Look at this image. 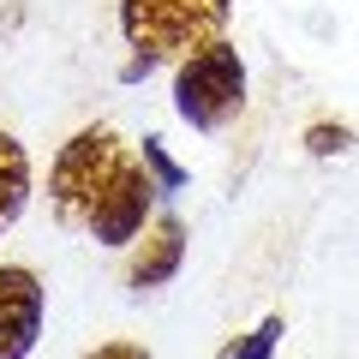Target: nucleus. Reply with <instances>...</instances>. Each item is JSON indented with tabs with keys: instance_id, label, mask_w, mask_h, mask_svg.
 Here are the masks:
<instances>
[{
	"instance_id": "nucleus-3",
	"label": "nucleus",
	"mask_w": 359,
	"mask_h": 359,
	"mask_svg": "<svg viewBox=\"0 0 359 359\" xmlns=\"http://www.w3.org/2000/svg\"><path fill=\"white\" fill-rule=\"evenodd\" d=\"M240 108H245V60L233 42H210L174 66V114L192 132H222L228 120H240Z\"/></svg>"
},
{
	"instance_id": "nucleus-8",
	"label": "nucleus",
	"mask_w": 359,
	"mask_h": 359,
	"mask_svg": "<svg viewBox=\"0 0 359 359\" xmlns=\"http://www.w3.org/2000/svg\"><path fill=\"white\" fill-rule=\"evenodd\" d=\"M282 335H287V318H282V311H269V318H257V330L233 335V341L222 347L216 359H276V347H282Z\"/></svg>"
},
{
	"instance_id": "nucleus-7",
	"label": "nucleus",
	"mask_w": 359,
	"mask_h": 359,
	"mask_svg": "<svg viewBox=\"0 0 359 359\" xmlns=\"http://www.w3.org/2000/svg\"><path fill=\"white\" fill-rule=\"evenodd\" d=\"M25 204H30V150L13 132H0V233L18 228Z\"/></svg>"
},
{
	"instance_id": "nucleus-11",
	"label": "nucleus",
	"mask_w": 359,
	"mask_h": 359,
	"mask_svg": "<svg viewBox=\"0 0 359 359\" xmlns=\"http://www.w3.org/2000/svg\"><path fill=\"white\" fill-rule=\"evenodd\" d=\"M84 359H156V353L138 347V341H102V347H90Z\"/></svg>"
},
{
	"instance_id": "nucleus-5",
	"label": "nucleus",
	"mask_w": 359,
	"mask_h": 359,
	"mask_svg": "<svg viewBox=\"0 0 359 359\" xmlns=\"http://www.w3.org/2000/svg\"><path fill=\"white\" fill-rule=\"evenodd\" d=\"M156 192H162V186H156L150 168L126 162V168H120V180L96 198V210H90V240H96V245H132L144 233V216H150Z\"/></svg>"
},
{
	"instance_id": "nucleus-6",
	"label": "nucleus",
	"mask_w": 359,
	"mask_h": 359,
	"mask_svg": "<svg viewBox=\"0 0 359 359\" xmlns=\"http://www.w3.org/2000/svg\"><path fill=\"white\" fill-rule=\"evenodd\" d=\"M180 264H186V222L156 216V228L138 233V252L126 264V287L132 294H156V287H168L180 276Z\"/></svg>"
},
{
	"instance_id": "nucleus-4",
	"label": "nucleus",
	"mask_w": 359,
	"mask_h": 359,
	"mask_svg": "<svg viewBox=\"0 0 359 359\" xmlns=\"http://www.w3.org/2000/svg\"><path fill=\"white\" fill-rule=\"evenodd\" d=\"M48 318V287L30 264H0V359H30Z\"/></svg>"
},
{
	"instance_id": "nucleus-9",
	"label": "nucleus",
	"mask_w": 359,
	"mask_h": 359,
	"mask_svg": "<svg viewBox=\"0 0 359 359\" xmlns=\"http://www.w3.org/2000/svg\"><path fill=\"white\" fill-rule=\"evenodd\" d=\"M144 168L156 174V186H162V192H180V186H186V168L162 150V138H144Z\"/></svg>"
},
{
	"instance_id": "nucleus-2",
	"label": "nucleus",
	"mask_w": 359,
	"mask_h": 359,
	"mask_svg": "<svg viewBox=\"0 0 359 359\" xmlns=\"http://www.w3.org/2000/svg\"><path fill=\"white\" fill-rule=\"evenodd\" d=\"M126 144H120L114 126H84L54 150V168H48V198H54V216L66 228H90V210L96 198L108 192L126 168Z\"/></svg>"
},
{
	"instance_id": "nucleus-10",
	"label": "nucleus",
	"mask_w": 359,
	"mask_h": 359,
	"mask_svg": "<svg viewBox=\"0 0 359 359\" xmlns=\"http://www.w3.org/2000/svg\"><path fill=\"white\" fill-rule=\"evenodd\" d=\"M347 144H353V132H347L341 120H335V126H330V120H318V126H306V150H311V156H341Z\"/></svg>"
},
{
	"instance_id": "nucleus-1",
	"label": "nucleus",
	"mask_w": 359,
	"mask_h": 359,
	"mask_svg": "<svg viewBox=\"0 0 359 359\" xmlns=\"http://www.w3.org/2000/svg\"><path fill=\"white\" fill-rule=\"evenodd\" d=\"M233 18V0H120V36H126V84L144 72H156L162 60H186V54L222 42Z\"/></svg>"
}]
</instances>
